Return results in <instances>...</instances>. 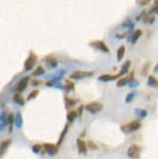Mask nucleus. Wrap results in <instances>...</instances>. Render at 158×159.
<instances>
[{
    "label": "nucleus",
    "mask_w": 158,
    "mask_h": 159,
    "mask_svg": "<svg viewBox=\"0 0 158 159\" xmlns=\"http://www.w3.org/2000/svg\"><path fill=\"white\" fill-rule=\"evenodd\" d=\"M78 149H79V152H81V154L85 152V149H87V147H85V142H84L83 140H81V138L78 140Z\"/></svg>",
    "instance_id": "8"
},
{
    "label": "nucleus",
    "mask_w": 158,
    "mask_h": 159,
    "mask_svg": "<svg viewBox=\"0 0 158 159\" xmlns=\"http://www.w3.org/2000/svg\"><path fill=\"white\" fill-rule=\"evenodd\" d=\"M148 67H149V62H148V64H146V66H144V69H143V72H142V74H143V75H146V74H147V68H148Z\"/></svg>",
    "instance_id": "20"
},
{
    "label": "nucleus",
    "mask_w": 158,
    "mask_h": 159,
    "mask_svg": "<svg viewBox=\"0 0 158 159\" xmlns=\"http://www.w3.org/2000/svg\"><path fill=\"white\" fill-rule=\"evenodd\" d=\"M28 82H29V77H28V76H24L23 79L21 80V81H20V82L16 84V90H19V91H22V90H24V88L27 86Z\"/></svg>",
    "instance_id": "6"
},
{
    "label": "nucleus",
    "mask_w": 158,
    "mask_h": 159,
    "mask_svg": "<svg viewBox=\"0 0 158 159\" xmlns=\"http://www.w3.org/2000/svg\"><path fill=\"white\" fill-rule=\"evenodd\" d=\"M133 75H134V73H132L131 74V76H127V77H124V79H121V80H119L118 81V86H122L124 84H126L127 82H129V81H132L133 80Z\"/></svg>",
    "instance_id": "9"
},
{
    "label": "nucleus",
    "mask_w": 158,
    "mask_h": 159,
    "mask_svg": "<svg viewBox=\"0 0 158 159\" xmlns=\"http://www.w3.org/2000/svg\"><path fill=\"white\" fill-rule=\"evenodd\" d=\"M14 100H15L16 103L23 104V98H22V96H21V95H15V96H14Z\"/></svg>",
    "instance_id": "16"
},
{
    "label": "nucleus",
    "mask_w": 158,
    "mask_h": 159,
    "mask_svg": "<svg viewBox=\"0 0 158 159\" xmlns=\"http://www.w3.org/2000/svg\"><path fill=\"white\" fill-rule=\"evenodd\" d=\"M141 35H142V30H140V29H139V30H136V31L134 32L133 37H132V42H133V43H135V42L140 38V36H141Z\"/></svg>",
    "instance_id": "10"
},
{
    "label": "nucleus",
    "mask_w": 158,
    "mask_h": 159,
    "mask_svg": "<svg viewBox=\"0 0 158 159\" xmlns=\"http://www.w3.org/2000/svg\"><path fill=\"white\" fill-rule=\"evenodd\" d=\"M85 108L90 112V113H98L102 108H103V105L100 103H97V101H93V103H90L85 106Z\"/></svg>",
    "instance_id": "2"
},
{
    "label": "nucleus",
    "mask_w": 158,
    "mask_h": 159,
    "mask_svg": "<svg viewBox=\"0 0 158 159\" xmlns=\"http://www.w3.org/2000/svg\"><path fill=\"white\" fill-rule=\"evenodd\" d=\"M92 74H93L92 72H74L71 75V77L72 79H82V77H85V76H90Z\"/></svg>",
    "instance_id": "5"
},
{
    "label": "nucleus",
    "mask_w": 158,
    "mask_h": 159,
    "mask_svg": "<svg viewBox=\"0 0 158 159\" xmlns=\"http://www.w3.org/2000/svg\"><path fill=\"white\" fill-rule=\"evenodd\" d=\"M153 21H154V16L153 15H146V17H144V22L146 23H148V22L151 23Z\"/></svg>",
    "instance_id": "17"
},
{
    "label": "nucleus",
    "mask_w": 158,
    "mask_h": 159,
    "mask_svg": "<svg viewBox=\"0 0 158 159\" xmlns=\"http://www.w3.org/2000/svg\"><path fill=\"white\" fill-rule=\"evenodd\" d=\"M155 6H156V7H158V1H155Z\"/></svg>",
    "instance_id": "25"
},
{
    "label": "nucleus",
    "mask_w": 158,
    "mask_h": 159,
    "mask_svg": "<svg viewBox=\"0 0 158 159\" xmlns=\"http://www.w3.org/2000/svg\"><path fill=\"white\" fill-rule=\"evenodd\" d=\"M34 150H35V152H38V150H39V145H35V147H34Z\"/></svg>",
    "instance_id": "22"
},
{
    "label": "nucleus",
    "mask_w": 158,
    "mask_h": 159,
    "mask_svg": "<svg viewBox=\"0 0 158 159\" xmlns=\"http://www.w3.org/2000/svg\"><path fill=\"white\" fill-rule=\"evenodd\" d=\"M76 115H78L76 111H71V112L68 113V115H67V120H68V121H73V120L76 118Z\"/></svg>",
    "instance_id": "12"
},
{
    "label": "nucleus",
    "mask_w": 158,
    "mask_h": 159,
    "mask_svg": "<svg viewBox=\"0 0 158 159\" xmlns=\"http://www.w3.org/2000/svg\"><path fill=\"white\" fill-rule=\"evenodd\" d=\"M158 71V64L156 65V67H155V72H157Z\"/></svg>",
    "instance_id": "24"
},
{
    "label": "nucleus",
    "mask_w": 158,
    "mask_h": 159,
    "mask_svg": "<svg viewBox=\"0 0 158 159\" xmlns=\"http://www.w3.org/2000/svg\"><path fill=\"white\" fill-rule=\"evenodd\" d=\"M124 54H125V46H120L119 50H118V59H119V60L122 59Z\"/></svg>",
    "instance_id": "13"
},
{
    "label": "nucleus",
    "mask_w": 158,
    "mask_h": 159,
    "mask_svg": "<svg viewBox=\"0 0 158 159\" xmlns=\"http://www.w3.org/2000/svg\"><path fill=\"white\" fill-rule=\"evenodd\" d=\"M44 73V68L43 67H38V69H36L35 72H34V75H41V74H43Z\"/></svg>",
    "instance_id": "18"
},
{
    "label": "nucleus",
    "mask_w": 158,
    "mask_h": 159,
    "mask_svg": "<svg viewBox=\"0 0 158 159\" xmlns=\"http://www.w3.org/2000/svg\"><path fill=\"white\" fill-rule=\"evenodd\" d=\"M35 62H36V56H35L34 53H30V56L28 57V59H27V61H25V64H24V68H25L27 71L31 69V68L35 66Z\"/></svg>",
    "instance_id": "4"
},
{
    "label": "nucleus",
    "mask_w": 158,
    "mask_h": 159,
    "mask_svg": "<svg viewBox=\"0 0 158 159\" xmlns=\"http://www.w3.org/2000/svg\"><path fill=\"white\" fill-rule=\"evenodd\" d=\"M149 1L148 0H143V1H137V3H140V5H146V3H148Z\"/></svg>",
    "instance_id": "21"
},
{
    "label": "nucleus",
    "mask_w": 158,
    "mask_h": 159,
    "mask_svg": "<svg viewBox=\"0 0 158 159\" xmlns=\"http://www.w3.org/2000/svg\"><path fill=\"white\" fill-rule=\"evenodd\" d=\"M38 95V91L37 90H35V91H32L30 95H29V97H28V99H32V98H35L36 96Z\"/></svg>",
    "instance_id": "19"
},
{
    "label": "nucleus",
    "mask_w": 158,
    "mask_h": 159,
    "mask_svg": "<svg viewBox=\"0 0 158 159\" xmlns=\"http://www.w3.org/2000/svg\"><path fill=\"white\" fill-rule=\"evenodd\" d=\"M45 148L49 150L50 154H54V152H57V148H56L54 145H52V144H46Z\"/></svg>",
    "instance_id": "14"
},
{
    "label": "nucleus",
    "mask_w": 158,
    "mask_h": 159,
    "mask_svg": "<svg viewBox=\"0 0 158 159\" xmlns=\"http://www.w3.org/2000/svg\"><path fill=\"white\" fill-rule=\"evenodd\" d=\"M148 83L151 85V86H155V88H157L158 86V81L154 76H149L148 77Z\"/></svg>",
    "instance_id": "11"
},
{
    "label": "nucleus",
    "mask_w": 158,
    "mask_h": 159,
    "mask_svg": "<svg viewBox=\"0 0 158 159\" xmlns=\"http://www.w3.org/2000/svg\"><path fill=\"white\" fill-rule=\"evenodd\" d=\"M140 127H141V121H140V120H134V121L125 125V126L122 127V130H124L125 133H131V132L137 130Z\"/></svg>",
    "instance_id": "1"
},
{
    "label": "nucleus",
    "mask_w": 158,
    "mask_h": 159,
    "mask_svg": "<svg viewBox=\"0 0 158 159\" xmlns=\"http://www.w3.org/2000/svg\"><path fill=\"white\" fill-rule=\"evenodd\" d=\"M140 151H141V148L137 147L136 144H134V145L129 147L127 154H128V156H129L131 158H139V157H140Z\"/></svg>",
    "instance_id": "3"
},
{
    "label": "nucleus",
    "mask_w": 158,
    "mask_h": 159,
    "mask_svg": "<svg viewBox=\"0 0 158 159\" xmlns=\"http://www.w3.org/2000/svg\"><path fill=\"white\" fill-rule=\"evenodd\" d=\"M91 45L92 46H95V47H98V49H102L103 51H105V52H109V49H107V46L102 42V40H99V42H96V43H91Z\"/></svg>",
    "instance_id": "7"
},
{
    "label": "nucleus",
    "mask_w": 158,
    "mask_h": 159,
    "mask_svg": "<svg viewBox=\"0 0 158 159\" xmlns=\"http://www.w3.org/2000/svg\"><path fill=\"white\" fill-rule=\"evenodd\" d=\"M46 61H47L49 64H51L52 66H56V65H57V60H56L53 57H49V58H46Z\"/></svg>",
    "instance_id": "15"
},
{
    "label": "nucleus",
    "mask_w": 158,
    "mask_h": 159,
    "mask_svg": "<svg viewBox=\"0 0 158 159\" xmlns=\"http://www.w3.org/2000/svg\"><path fill=\"white\" fill-rule=\"evenodd\" d=\"M90 147H91V148H96V145H95V144H93V143H92V142H91V143H90Z\"/></svg>",
    "instance_id": "23"
}]
</instances>
